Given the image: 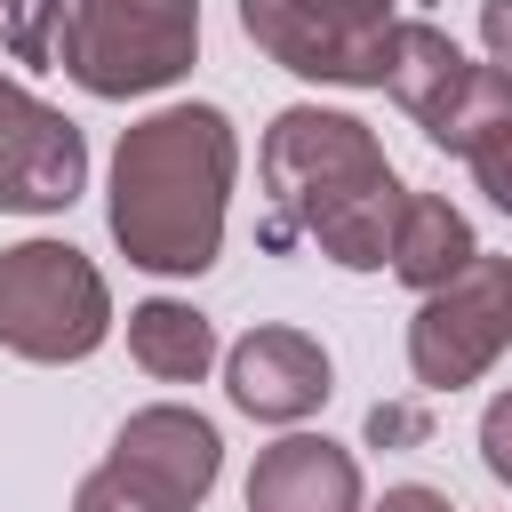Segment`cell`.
<instances>
[{
    "mask_svg": "<svg viewBox=\"0 0 512 512\" xmlns=\"http://www.w3.org/2000/svg\"><path fill=\"white\" fill-rule=\"evenodd\" d=\"M504 120H512V80H504L496 64H472L464 88H456V104H448L424 136H432L440 152H472V144H480L488 128H504Z\"/></svg>",
    "mask_w": 512,
    "mask_h": 512,
    "instance_id": "14",
    "label": "cell"
},
{
    "mask_svg": "<svg viewBox=\"0 0 512 512\" xmlns=\"http://www.w3.org/2000/svg\"><path fill=\"white\" fill-rule=\"evenodd\" d=\"M472 256H480V240H472V224H464L440 192H408V200H400V224H392V256H384V264H392L408 288L432 296V288H448Z\"/></svg>",
    "mask_w": 512,
    "mask_h": 512,
    "instance_id": "11",
    "label": "cell"
},
{
    "mask_svg": "<svg viewBox=\"0 0 512 512\" xmlns=\"http://www.w3.org/2000/svg\"><path fill=\"white\" fill-rule=\"evenodd\" d=\"M464 160H472L480 192H488V200H496V208L512 216V120H504V128H488V136H480V144H472Z\"/></svg>",
    "mask_w": 512,
    "mask_h": 512,
    "instance_id": "17",
    "label": "cell"
},
{
    "mask_svg": "<svg viewBox=\"0 0 512 512\" xmlns=\"http://www.w3.org/2000/svg\"><path fill=\"white\" fill-rule=\"evenodd\" d=\"M200 0H72L56 64L88 96H152L192 72Z\"/></svg>",
    "mask_w": 512,
    "mask_h": 512,
    "instance_id": "3",
    "label": "cell"
},
{
    "mask_svg": "<svg viewBox=\"0 0 512 512\" xmlns=\"http://www.w3.org/2000/svg\"><path fill=\"white\" fill-rule=\"evenodd\" d=\"M264 192H272L264 248L312 240L344 272H376L392 256V224L408 200L368 120L320 112V104H288L264 128Z\"/></svg>",
    "mask_w": 512,
    "mask_h": 512,
    "instance_id": "1",
    "label": "cell"
},
{
    "mask_svg": "<svg viewBox=\"0 0 512 512\" xmlns=\"http://www.w3.org/2000/svg\"><path fill=\"white\" fill-rule=\"evenodd\" d=\"M512 344V256H472L408 320V368L424 392H464Z\"/></svg>",
    "mask_w": 512,
    "mask_h": 512,
    "instance_id": "5",
    "label": "cell"
},
{
    "mask_svg": "<svg viewBox=\"0 0 512 512\" xmlns=\"http://www.w3.org/2000/svg\"><path fill=\"white\" fill-rule=\"evenodd\" d=\"M480 40H488V64L512 80V0H480Z\"/></svg>",
    "mask_w": 512,
    "mask_h": 512,
    "instance_id": "20",
    "label": "cell"
},
{
    "mask_svg": "<svg viewBox=\"0 0 512 512\" xmlns=\"http://www.w3.org/2000/svg\"><path fill=\"white\" fill-rule=\"evenodd\" d=\"M72 512H184V504H176V496H160L152 480H136L128 464H96V472L80 480Z\"/></svg>",
    "mask_w": 512,
    "mask_h": 512,
    "instance_id": "16",
    "label": "cell"
},
{
    "mask_svg": "<svg viewBox=\"0 0 512 512\" xmlns=\"http://www.w3.org/2000/svg\"><path fill=\"white\" fill-rule=\"evenodd\" d=\"M64 16H72V0H0V32H8L16 64H56Z\"/></svg>",
    "mask_w": 512,
    "mask_h": 512,
    "instance_id": "15",
    "label": "cell"
},
{
    "mask_svg": "<svg viewBox=\"0 0 512 512\" xmlns=\"http://www.w3.org/2000/svg\"><path fill=\"white\" fill-rule=\"evenodd\" d=\"M248 512H360V464L352 448L320 432H288L248 472Z\"/></svg>",
    "mask_w": 512,
    "mask_h": 512,
    "instance_id": "10",
    "label": "cell"
},
{
    "mask_svg": "<svg viewBox=\"0 0 512 512\" xmlns=\"http://www.w3.org/2000/svg\"><path fill=\"white\" fill-rule=\"evenodd\" d=\"M368 440H384V448H416V440H432V416L424 408H368Z\"/></svg>",
    "mask_w": 512,
    "mask_h": 512,
    "instance_id": "19",
    "label": "cell"
},
{
    "mask_svg": "<svg viewBox=\"0 0 512 512\" xmlns=\"http://www.w3.org/2000/svg\"><path fill=\"white\" fill-rule=\"evenodd\" d=\"M320 8H336V16H352V24H384V16H392V0H320Z\"/></svg>",
    "mask_w": 512,
    "mask_h": 512,
    "instance_id": "22",
    "label": "cell"
},
{
    "mask_svg": "<svg viewBox=\"0 0 512 512\" xmlns=\"http://www.w3.org/2000/svg\"><path fill=\"white\" fill-rule=\"evenodd\" d=\"M464 72H472V56H464L440 24H392V64H384V88H392V104H400L416 128H432V120L456 104Z\"/></svg>",
    "mask_w": 512,
    "mask_h": 512,
    "instance_id": "12",
    "label": "cell"
},
{
    "mask_svg": "<svg viewBox=\"0 0 512 512\" xmlns=\"http://www.w3.org/2000/svg\"><path fill=\"white\" fill-rule=\"evenodd\" d=\"M112 464H128L136 480H152L160 496H176L184 512L216 488V464H224V440H216V424L208 416H192V408H136L128 424H120V440H112Z\"/></svg>",
    "mask_w": 512,
    "mask_h": 512,
    "instance_id": "9",
    "label": "cell"
},
{
    "mask_svg": "<svg viewBox=\"0 0 512 512\" xmlns=\"http://www.w3.org/2000/svg\"><path fill=\"white\" fill-rule=\"evenodd\" d=\"M128 352L160 384H200L208 360H216V328H208V312H192L176 296H152V304L128 312Z\"/></svg>",
    "mask_w": 512,
    "mask_h": 512,
    "instance_id": "13",
    "label": "cell"
},
{
    "mask_svg": "<svg viewBox=\"0 0 512 512\" xmlns=\"http://www.w3.org/2000/svg\"><path fill=\"white\" fill-rule=\"evenodd\" d=\"M80 184H88V144H80V128H72L56 104H40L32 88L0 80V208H24V216L72 208Z\"/></svg>",
    "mask_w": 512,
    "mask_h": 512,
    "instance_id": "7",
    "label": "cell"
},
{
    "mask_svg": "<svg viewBox=\"0 0 512 512\" xmlns=\"http://www.w3.org/2000/svg\"><path fill=\"white\" fill-rule=\"evenodd\" d=\"M232 120L216 104H168L112 152V240L144 272H208L232 200Z\"/></svg>",
    "mask_w": 512,
    "mask_h": 512,
    "instance_id": "2",
    "label": "cell"
},
{
    "mask_svg": "<svg viewBox=\"0 0 512 512\" xmlns=\"http://www.w3.org/2000/svg\"><path fill=\"white\" fill-rule=\"evenodd\" d=\"M224 392H232V408H248L264 424H296L336 384H328V352L304 328H248L224 360Z\"/></svg>",
    "mask_w": 512,
    "mask_h": 512,
    "instance_id": "8",
    "label": "cell"
},
{
    "mask_svg": "<svg viewBox=\"0 0 512 512\" xmlns=\"http://www.w3.org/2000/svg\"><path fill=\"white\" fill-rule=\"evenodd\" d=\"M480 464L512 488V392H496V400H488V416H480Z\"/></svg>",
    "mask_w": 512,
    "mask_h": 512,
    "instance_id": "18",
    "label": "cell"
},
{
    "mask_svg": "<svg viewBox=\"0 0 512 512\" xmlns=\"http://www.w3.org/2000/svg\"><path fill=\"white\" fill-rule=\"evenodd\" d=\"M376 512H456V504H448L440 488H416V480H408V488H384Z\"/></svg>",
    "mask_w": 512,
    "mask_h": 512,
    "instance_id": "21",
    "label": "cell"
},
{
    "mask_svg": "<svg viewBox=\"0 0 512 512\" xmlns=\"http://www.w3.org/2000/svg\"><path fill=\"white\" fill-rule=\"evenodd\" d=\"M240 32L304 80H344V88H384L392 64V24H352L320 0H240Z\"/></svg>",
    "mask_w": 512,
    "mask_h": 512,
    "instance_id": "6",
    "label": "cell"
},
{
    "mask_svg": "<svg viewBox=\"0 0 512 512\" xmlns=\"http://www.w3.org/2000/svg\"><path fill=\"white\" fill-rule=\"evenodd\" d=\"M112 328L104 272L72 240H16L0 248V344L16 360H88Z\"/></svg>",
    "mask_w": 512,
    "mask_h": 512,
    "instance_id": "4",
    "label": "cell"
}]
</instances>
